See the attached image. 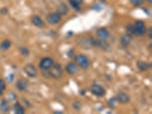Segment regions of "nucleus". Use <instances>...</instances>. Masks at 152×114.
<instances>
[{"label":"nucleus","mask_w":152,"mask_h":114,"mask_svg":"<svg viewBox=\"0 0 152 114\" xmlns=\"http://www.w3.org/2000/svg\"><path fill=\"white\" fill-rule=\"evenodd\" d=\"M63 74V69L60 63H54L53 66L48 70L42 71V75L45 78H52L54 79H59Z\"/></svg>","instance_id":"nucleus-1"},{"label":"nucleus","mask_w":152,"mask_h":114,"mask_svg":"<svg viewBox=\"0 0 152 114\" xmlns=\"http://www.w3.org/2000/svg\"><path fill=\"white\" fill-rule=\"evenodd\" d=\"M90 43H91V45L94 47H97V48H101L103 50L106 51V52H109L111 50V47L110 44L107 42L106 40H101V39H94L93 37H90Z\"/></svg>","instance_id":"nucleus-2"},{"label":"nucleus","mask_w":152,"mask_h":114,"mask_svg":"<svg viewBox=\"0 0 152 114\" xmlns=\"http://www.w3.org/2000/svg\"><path fill=\"white\" fill-rule=\"evenodd\" d=\"M74 59L75 61L76 64L78 65V66L81 67L82 69L88 68L90 61H89V58L86 55H84V54L76 55L74 56Z\"/></svg>","instance_id":"nucleus-3"},{"label":"nucleus","mask_w":152,"mask_h":114,"mask_svg":"<svg viewBox=\"0 0 152 114\" xmlns=\"http://www.w3.org/2000/svg\"><path fill=\"white\" fill-rule=\"evenodd\" d=\"M46 21L50 25H55L61 22L62 16L57 12L49 13L46 17Z\"/></svg>","instance_id":"nucleus-4"},{"label":"nucleus","mask_w":152,"mask_h":114,"mask_svg":"<svg viewBox=\"0 0 152 114\" xmlns=\"http://www.w3.org/2000/svg\"><path fill=\"white\" fill-rule=\"evenodd\" d=\"M55 63L53 59L51 57H43L41 59V60L39 63V68L43 70H48L49 68H51L53 64Z\"/></svg>","instance_id":"nucleus-5"},{"label":"nucleus","mask_w":152,"mask_h":114,"mask_svg":"<svg viewBox=\"0 0 152 114\" xmlns=\"http://www.w3.org/2000/svg\"><path fill=\"white\" fill-rule=\"evenodd\" d=\"M90 91L96 97L101 98L106 94V91L102 86L97 85V84H94L90 87Z\"/></svg>","instance_id":"nucleus-6"},{"label":"nucleus","mask_w":152,"mask_h":114,"mask_svg":"<svg viewBox=\"0 0 152 114\" xmlns=\"http://www.w3.org/2000/svg\"><path fill=\"white\" fill-rule=\"evenodd\" d=\"M15 85H16L17 89L19 91L25 92L27 91V88H28V81L26 79L21 78L17 80Z\"/></svg>","instance_id":"nucleus-7"},{"label":"nucleus","mask_w":152,"mask_h":114,"mask_svg":"<svg viewBox=\"0 0 152 114\" xmlns=\"http://www.w3.org/2000/svg\"><path fill=\"white\" fill-rule=\"evenodd\" d=\"M25 74L30 78H35L37 75V69L32 64H27L24 67Z\"/></svg>","instance_id":"nucleus-8"},{"label":"nucleus","mask_w":152,"mask_h":114,"mask_svg":"<svg viewBox=\"0 0 152 114\" xmlns=\"http://www.w3.org/2000/svg\"><path fill=\"white\" fill-rule=\"evenodd\" d=\"M116 100L119 103L122 104H129L130 102V97L127 93H125L124 91H119L116 94Z\"/></svg>","instance_id":"nucleus-9"},{"label":"nucleus","mask_w":152,"mask_h":114,"mask_svg":"<svg viewBox=\"0 0 152 114\" xmlns=\"http://www.w3.org/2000/svg\"><path fill=\"white\" fill-rule=\"evenodd\" d=\"M96 34H97V38H98L99 39L106 40H107L110 38V33L109 31H108L107 28H105V27H101V28L97 29V31H96Z\"/></svg>","instance_id":"nucleus-10"},{"label":"nucleus","mask_w":152,"mask_h":114,"mask_svg":"<svg viewBox=\"0 0 152 114\" xmlns=\"http://www.w3.org/2000/svg\"><path fill=\"white\" fill-rule=\"evenodd\" d=\"M131 40H132V37L129 33H123L120 37V39H119L120 44H121L122 46H128L131 44Z\"/></svg>","instance_id":"nucleus-11"},{"label":"nucleus","mask_w":152,"mask_h":114,"mask_svg":"<svg viewBox=\"0 0 152 114\" xmlns=\"http://www.w3.org/2000/svg\"><path fill=\"white\" fill-rule=\"evenodd\" d=\"M66 71L69 75H75L78 72V65L75 62H68L66 66Z\"/></svg>","instance_id":"nucleus-12"},{"label":"nucleus","mask_w":152,"mask_h":114,"mask_svg":"<svg viewBox=\"0 0 152 114\" xmlns=\"http://www.w3.org/2000/svg\"><path fill=\"white\" fill-rule=\"evenodd\" d=\"M69 12V8H68V5L65 3V2H61L57 7V12H56L58 14H60L61 16H66Z\"/></svg>","instance_id":"nucleus-13"},{"label":"nucleus","mask_w":152,"mask_h":114,"mask_svg":"<svg viewBox=\"0 0 152 114\" xmlns=\"http://www.w3.org/2000/svg\"><path fill=\"white\" fill-rule=\"evenodd\" d=\"M136 67L140 72H146L151 67V63H148L142 60H138L136 62Z\"/></svg>","instance_id":"nucleus-14"},{"label":"nucleus","mask_w":152,"mask_h":114,"mask_svg":"<svg viewBox=\"0 0 152 114\" xmlns=\"http://www.w3.org/2000/svg\"><path fill=\"white\" fill-rule=\"evenodd\" d=\"M31 23L34 26L39 27V28H43V27H45V23L42 20L41 18H40L38 15H34L31 18Z\"/></svg>","instance_id":"nucleus-15"},{"label":"nucleus","mask_w":152,"mask_h":114,"mask_svg":"<svg viewBox=\"0 0 152 114\" xmlns=\"http://www.w3.org/2000/svg\"><path fill=\"white\" fill-rule=\"evenodd\" d=\"M135 26H136V29L138 30V31L141 33L142 36L147 33V31H148L147 27H146L144 23L142 21H140V20L136 21V23H135Z\"/></svg>","instance_id":"nucleus-16"},{"label":"nucleus","mask_w":152,"mask_h":114,"mask_svg":"<svg viewBox=\"0 0 152 114\" xmlns=\"http://www.w3.org/2000/svg\"><path fill=\"white\" fill-rule=\"evenodd\" d=\"M12 110L13 112L16 114H24L26 111L25 108L24 107L23 105H21V104L19 101L15 102V104L12 106Z\"/></svg>","instance_id":"nucleus-17"},{"label":"nucleus","mask_w":152,"mask_h":114,"mask_svg":"<svg viewBox=\"0 0 152 114\" xmlns=\"http://www.w3.org/2000/svg\"><path fill=\"white\" fill-rule=\"evenodd\" d=\"M126 30H127L128 33H130V34H133L135 36H137V37H140L141 35V33H139L138 31V30L136 29V26L135 25H132L131 23H129L126 25V27H125Z\"/></svg>","instance_id":"nucleus-18"},{"label":"nucleus","mask_w":152,"mask_h":114,"mask_svg":"<svg viewBox=\"0 0 152 114\" xmlns=\"http://www.w3.org/2000/svg\"><path fill=\"white\" fill-rule=\"evenodd\" d=\"M10 110V104L7 99H2L0 102V111L2 113H7Z\"/></svg>","instance_id":"nucleus-19"},{"label":"nucleus","mask_w":152,"mask_h":114,"mask_svg":"<svg viewBox=\"0 0 152 114\" xmlns=\"http://www.w3.org/2000/svg\"><path fill=\"white\" fill-rule=\"evenodd\" d=\"M79 45L81 46V47L83 48V49H85V50H89L91 47H93L92 45H91V43H90V38H82Z\"/></svg>","instance_id":"nucleus-20"},{"label":"nucleus","mask_w":152,"mask_h":114,"mask_svg":"<svg viewBox=\"0 0 152 114\" xmlns=\"http://www.w3.org/2000/svg\"><path fill=\"white\" fill-rule=\"evenodd\" d=\"M71 6L77 12H81V5H82L83 0H68Z\"/></svg>","instance_id":"nucleus-21"},{"label":"nucleus","mask_w":152,"mask_h":114,"mask_svg":"<svg viewBox=\"0 0 152 114\" xmlns=\"http://www.w3.org/2000/svg\"><path fill=\"white\" fill-rule=\"evenodd\" d=\"M12 46V42L10 40L5 39L2 42V44H0V48L2 50H8Z\"/></svg>","instance_id":"nucleus-22"},{"label":"nucleus","mask_w":152,"mask_h":114,"mask_svg":"<svg viewBox=\"0 0 152 114\" xmlns=\"http://www.w3.org/2000/svg\"><path fill=\"white\" fill-rule=\"evenodd\" d=\"M19 52L23 56H25V57H27V56H30V50H29L28 48L25 46H21L20 47H19Z\"/></svg>","instance_id":"nucleus-23"},{"label":"nucleus","mask_w":152,"mask_h":114,"mask_svg":"<svg viewBox=\"0 0 152 114\" xmlns=\"http://www.w3.org/2000/svg\"><path fill=\"white\" fill-rule=\"evenodd\" d=\"M117 101V100H116V97H113V98H111L110 99L108 100V106L110 109L113 110V109H115L116 108V103Z\"/></svg>","instance_id":"nucleus-24"},{"label":"nucleus","mask_w":152,"mask_h":114,"mask_svg":"<svg viewBox=\"0 0 152 114\" xmlns=\"http://www.w3.org/2000/svg\"><path fill=\"white\" fill-rule=\"evenodd\" d=\"M130 3H131L133 6L139 7L142 6L144 4V1L143 0H130Z\"/></svg>","instance_id":"nucleus-25"},{"label":"nucleus","mask_w":152,"mask_h":114,"mask_svg":"<svg viewBox=\"0 0 152 114\" xmlns=\"http://www.w3.org/2000/svg\"><path fill=\"white\" fill-rule=\"evenodd\" d=\"M72 106H73V107H74L75 110H76L77 111H80L81 109V107H82V104H81V103L80 101H78V100H76V101H75L74 103H73Z\"/></svg>","instance_id":"nucleus-26"},{"label":"nucleus","mask_w":152,"mask_h":114,"mask_svg":"<svg viewBox=\"0 0 152 114\" xmlns=\"http://www.w3.org/2000/svg\"><path fill=\"white\" fill-rule=\"evenodd\" d=\"M21 101H22L23 103L25 104V106H27V107H28V108L32 107V104H31V102L29 101L27 99H26L25 98H24V97H23V98H21Z\"/></svg>","instance_id":"nucleus-27"},{"label":"nucleus","mask_w":152,"mask_h":114,"mask_svg":"<svg viewBox=\"0 0 152 114\" xmlns=\"http://www.w3.org/2000/svg\"><path fill=\"white\" fill-rule=\"evenodd\" d=\"M6 83H5V81L3 80V79H0V89L2 90V91H5V90L6 89Z\"/></svg>","instance_id":"nucleus-28"},{"label":"nucleus","mask_w":152,"mask_h":114,"mask_svg":"<svg viewBox=\"0 0 152 114\" xmlns=\"http://www.w3.org/2000/svg\"><path fill=\"white\" fill-rule=\"evenodd\" d=\"M67 56H68V58H70V59L74 58V56H75V50L73 49V48L70 49V50L68 51V53H67Z\"/></svg>","instance_id":"nucleus-29"},{"label":"nucleus","mask_w":152,"mask_h":114,"mask_svg":"<svg viewBox=\"0 0 152 114\" xmlns=\"http://www.w3.org/2000/svg\"><path fill=\"white\" fill-rule=\"evenodd\" d=\"M8 11L7 8H2L0 9V14H1V15H5L8 14Z\"/></svg>","instance_id":"nucleus-30"},{"label":"nucleus","mask_w":152,"mask_h":114,"mask_svg":"<svg viewBox=\"0 0 152 114\" xmlns=\"http://www.w3.org/2000/svg\"><path fill=\"white\" fill-rule=\"evenodd\" d=\"M8 97H9V99H10L11 100H15L17 98L16 94L13 93V92L9 94H8Z\"/></svg>","instance_id":"nucleus-31"},{"label":"nucleus","mask_w":152,"mask_h":114,"mask_svg":"<svg viewBox=\"0 0 152 114\" xmlns=\"http://www.w3.org/2000/svg\"><path fill=\"white\" fill-rule=\"evenodd\" d=\"M92 9L99 12V11H101V9H102V8H101V5H94V6L92 7Z\"/></svg>","instance_id":"nucleus-32"},{"label":"nucleus","mask_w":152,"mask_h":114,"mask_svg":"<svg viewBox=\"0 0 152 114\" xmlns=\"http://www.w3.org/2000/svg\"><path fill=\"white\" fill-rule=\"evenodd\" d=\"M148 38H149V39L150 40H151V38H152V27H151L149 28V32H148Z\"/></svg>","instance_id":"nucleus-33"},{"label":"nucleus","mask_w":152,"mask_h":114,"mask_svg":"<svg viewBox=\"0 0 152 114\" xmlns=\"http://www.w3.org/2000/svg\"><path fill=\"white\" fill-rule=\"evenodd\" d=\"M144 1H145V2H147L148 4H149V5L152 4V0H144Z\"/></svg>","instance_id":"nucleus-34"},{"label":"nucleus","mask_w":152,"mask_h":114,"mask_svg":"<svg viewBox=\"0 0 152 114\" xmlns=\"http://www.w3.org/2000/svg\"><path fill=\"white\" fill-rule=\"evenodd\" d=\"M2 95H3V91L0 89V98H2Z\"/></svg>","instance_id":"nucleus-35"},{"label":"nucleus","mask_w":152,"mask_h":114,"mask_svg":"<svg viewBox=\"0 0 152 114\" xmlns=\"http://www.w3.org/2000/svg\"><path fill=\"white\" fill-rule=\"evenodd\" d=\"M54 113H55V114H57V113L61 114V113H62V111H55V112H54Z\"/></svg>","instance_id":"nucleus-36"},{"label":"nucleus","mask_w":152,"mask_h":114,"mask_svg":"<svg viewBox=\"0 0 152 114\" xmlns=\"http://www.w3.org/2000/svg\"><path fill=\"white\" fill-rule=\"evenodd\" d=\"M101 2H105V1H107V0H100Z\"/></svg>","instance_id":"nucleus-37"}]
</instances>
